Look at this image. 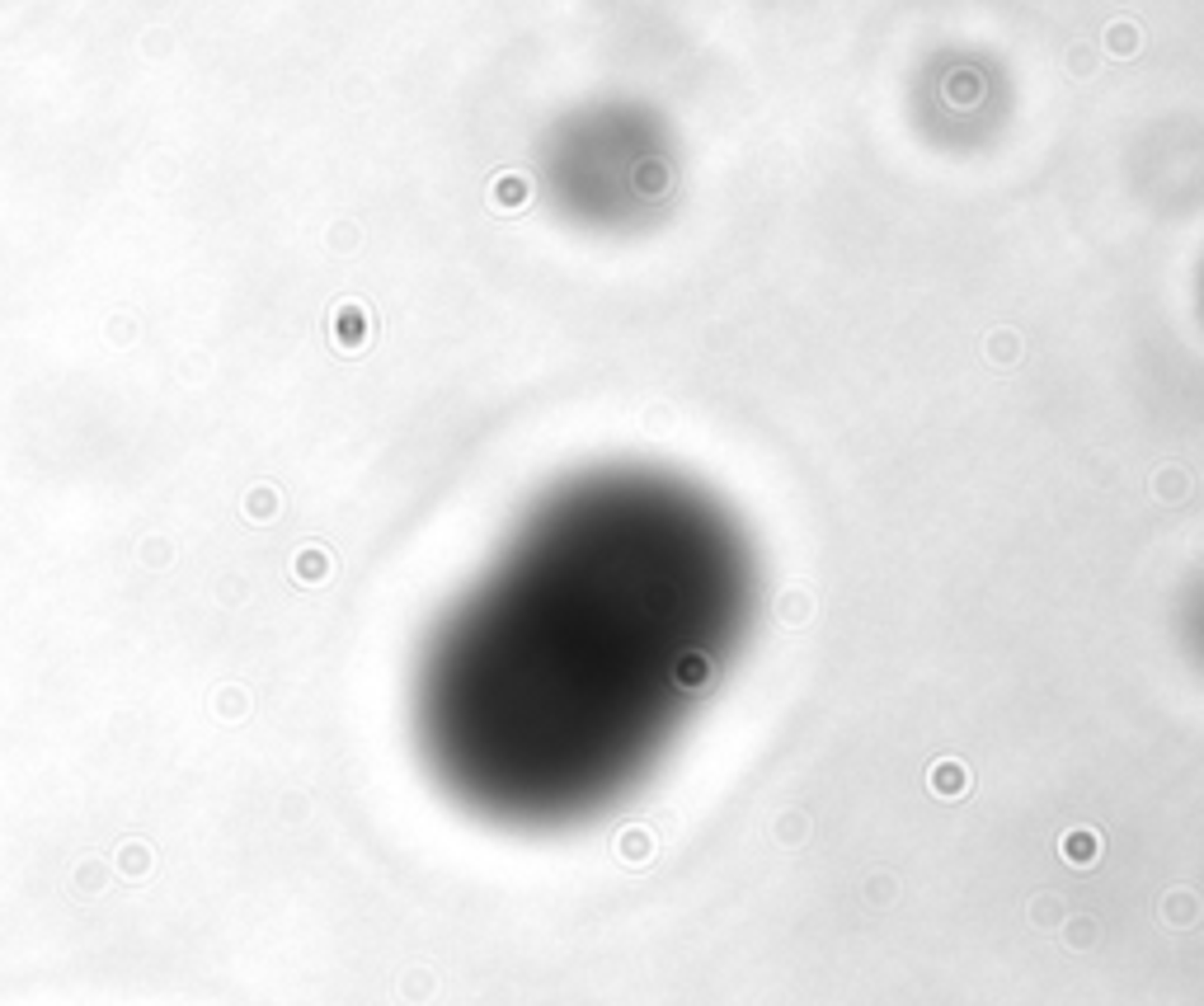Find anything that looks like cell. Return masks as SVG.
<instances>
[{"label":"cell","mask_w":1204,"mask_h":1006,"mask_svg":"<svg viewBox=\"0 0 1204 1006\" xmlns=\"http://www.w3.org/2000/svg\"><path fill=\"white\" fill-rule=\"evenodd\" d=\"M739 611L734 541L701 513L551 508L434 630L415 678L419 753L485 823H579L649 767Z\"/></svg>","instance_id":"6da1fadb"}]
</instances>
